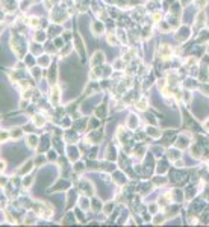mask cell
Here are the masks:
<instances>
[{
    "instance_id": "13",
    "label": "cell",
    "mask_w": 209,
    "mask_h": 227,
    "mask_svg": "<svg viewBox=\"0 0 209 227\" xmlns=\"http://www.w3.org/2000/svg\"><path fill=\"white\" fill-rule=\"evenodd\" d=\"M147 133H149L150 136H153V138H158V136H159V132H158L156 129H153V127H147Z\"/></svg>"
},
{
    "instance_id": "3",
    "label": "cell",
    "mask_w": 209,
    "mask_h": 227,
    "mask_svg": "<svg viewBox=\"0 0 209 227\" xmlns=\"http://www.w3.org/2000/svg\"><path fill=\"white\" fill-rule=\"evenodd\" d=\"M91 29H92V34H94L95 37H98V35L104 30V24L97 21V23H94V24H92V27H91Z\"/></svg>"
},
{
    "instance_id": "17",
    "label": "cell",
    "mask_w": 209,
    "mask_h": 227,
    "mask_svg": "<svg viewBox=\"0 0 209 227\" xmlns=\"http://www.w3.org/2000/svg\"><path fill=\"white\" fill-rule=\"evenodd\" d=\"M32 74H34V77H37V79H38V77L41 76V73H40V68H37V67H35V68H32Z\"/></svg>"
},
{
    "instance_id": "5",
    "label": "cell",
    "mask_w": 209,
    "mask_h": 227,
    "mask_svg": "<svg viewBox=\"0 0 209 227\" xmlns=\"http://www.w3.org/2000/svg\"><path fill=\"white\" fill-rule=\"evenodd\" d=\"M188 35H189V29L180 27V34L177 35V40L179 41H185V40H188Z\"/></svg>"
},
{
    "instance_id": "16",
    "label": "cell",
    "mask_w": 209,
    "mask_h": 227,
    "mask_svg": "<svg viewBox=\"0 0 209 227\" xmlns=\"http://www.w3.org/2000/svg\"><path fill=\"white\" fill-rule=\"evenodd\" d=\"M35 40H37V41H40V43H43V41L46 40V35H44L43 32H41V34H37V35H35Z\"/></svg>"
},
{
    "instance_id": "6",
    "label": "cell",
    "mask_w": 209,
    "mask_h": 227,
    "mask_svg": "<svg viewBox=\"0 0 209 227\" xmlns=\"http://www.w3.org/2000/svg\"><path fill=\"white\" fill-rule=\"evenodd\" d=\"M76 41H77V52L80 53V56H82V59L85 61V49H83V43H82V40L77 37L76 38Z\"/></svg>"
},
{
    "instance_id": "18",
    "label": "cell",
    "mask_w": 209,
    "mask_h": 227,
    "mask_svg": "<svg viewBox=\"0 0 209 227\" xmlns=\"http://www.w3.org/2000/svg\"><path fill=\"white\" fill-rule=\"evenodd\" d=\"M40 64H41V65H44V67H46V65H49V58H47V56L41 58V62H40Z\"/></svg>"
},
{
    "instance_id": "14",
    "label": "cell",
    "mask_w": 209,
    "mask_h": 227,
    "mask_svg": "<svg viewBox=\"0 0 209 227\" xmlns=\"http://www.w3.org/2000/svg\"><path fill=\"white\" fill-rule=\"evenodd\" d=\"M21 133H23V132H21V129H12V132H11V138H15V139H17V138H20V136H21Z\"/></svg>"
},
{
    "instance_id": "4",
    "label": "cell",
    "mask_w": 209,
    "mask_h": 227,
    "mask_svg": "<svg viewBox=\"0 0 209 227\" xmlns=\"http://www.w3.org/2000/svg\"><path fill=\"white\" fill-rule=\"evenodd\" d=\"M204 21H206V15H204V12H200V14L197 15V18H195V29L203 27Z\"/></svg>"
},
{
    "instance_id": "9",
    "label": "cell",
    "mask_w": 209,
    "mask_h": 227,
    "mask_svg": "<svg viewBox=\"0 0 209 227\" xmlns=\"http://www.w3.org/2000/svg\"><path fill=\"white\" fill-rule=\"evenodd\" d=\"M32 165H34L32 162H29V164L26 162V164L20 168V171H18V173H20V174H26V173H29V171H31V168H32Z\"/></svg>"
},
{
    "instance_id": "10",
    "label": "cell",
    "mask_w": 209,
    "mask_h": 227,
    "mask_svg": "<svg viewBox=\"0 0 209 227\" xmlns=\"http://www.w3.org/2000/svg\"><path fill=\"white\" fill-rule=\"evenodd\" d=\"M209 40V30H203L201 34H200V38L197 40L198 43H204V41H207Z\"/></svg>"
},
{
    "instance_id": "15",
    "label": "cell",
    "mask_w": 209,
    "mask_h": 227,
    "mask_svg": "<svg viewBox=\"0 0 209 227\" xmlns=\"http://www.w3.org/2000/svg\"><path fill=\"white\" fill-rule=\"evenodd\" d=\"M137 124H138V120L135 118V115H130V117H129V127H132V129H133Z\"/></svg>"
},
{
    "instance_id": "19",
    "label": "cell",
    "mask_w": 209,
    "mask_h": 227,
    "mask_svg": "<svg viewBox=\"0 0 209 227\" xmlns=\"http://www.w3.org/2000/svg\"><path fill=\"white\" fill-rule=\"evenodd\" d=\"M162 221H164V216H162V215H158L156 219H155L153 222H155V224H159V222H162Z\"/></svg>"
},
{
    "instance_id": "12",
    "label": "cell",
    "mask_w": 209,
    "mask_h": 227,
    "mask_svg": "<svg viewBox=\"0 0 209 227\" xmlns=\"http://www.w3.org/2000/svg\"><path fill=\"white\" fill-rule=\"evenodd\" d=\"M137 107H140L141 110H146V109H147V100H146V98H143V100L137 101Z\"/></svg>"
},
{
    "instance_id": "1",
    "label": "cell",
    "mask_w": 209,
    "mask_h": 227,
    "mask_svg": "<svg viewBox=\"0 0 209 227\" xmlns=\"http://www.w3.org/2000/svg\"><path fill=\"white\" fill-rule=\"evenodd\" d=\"M103 61H104V55H103L100 50H97V52L94 53V56H92V61H91V64L95 67V65H98V64H103Z\"/></svg>"
},
{
    "instance_id": "2",
    "label": "cell",
    "mask_w": 209,
    "mask_h": 227,
    "mask_svg": "<svg viewBox=\"0 0 209 227\" xmlns=\"http://www.w3.org/2000/svg\"><path fill=\"white\" fill-rule=\"evenodd\" d=\"M159 53H161V58L168 59V58L171 56V53H173V49H171L170 46H162L161 50H159Z\"/></svg>"
},
{
    "instance_id": "8",
    "label": "cell",
    "mask_w": 209,
    "mask_h": 227,
    "mask_svg": "<svg viewBox=\"0 0 209 227\" xmlns=\"http://www.w3.org/2000/svg\"><path fill=\"white\" fill-rule=\"evenodd\" d=\"M26 142L29 144V147H35L37 144H38V138L35 136V135H27V138H26Z\"/></svg>"
},
{
    "instance_id": "21",
    "label": "cell",
    "mask_w": 209,
    "mask_h": 227,
    "mask_svg": "<svg viewBox=\"0 0 209 227\" xmlns=\"http://www.w3.org/2000/svg\"><path fill=\"white\" fill-rule=\"evenodd\" d=\"M204 130L209 132V120H206V123H204Z\"/></svg>"
},
{
    "instance_id": "7",
    "label": "cell",
    "mask_w": 209,
    "mask_h": 227,
    "mask_svg": "<svg viewBox=\"0 0 209 227\" xmlns=\"http://www.w3.org/2000/svg\"><path fill=\"white\" fill-rule=\"evenodd\" d=\"M59 94H61V92H59V88H58V86H53V89H52V101H53L55 104L59 101Z\"/></svg>"
},
{
    "instance_id": "11",
    "label": "cell",
    "mask_w": 209,
    "mask_h": 227,
    "mask_svg": "<svg viewBox=\"0 0 209 227\" xmlns=\"http://www.w3.org/2000/svg\"><path fill=\"white\" fill-rule=\"evenodd\" d=\"M34 120H35V126H44V117L43 115H35L34 117Z\"/></svg>"
},
{
    "instance_id": "20",
    "label": "cell",
    "mask_w": 209,
    "mask_h": 227,
    "mask_svg": "<svg viewBox=\"0 0 209 227\" xmlns=\"http://www.w3.org/2000/svg\"><path fill=\"white\" fill-rule=\"evenodd\" d=\"M8 138V132H2V141H5Z\"/></svg>"
}]
</instances>
